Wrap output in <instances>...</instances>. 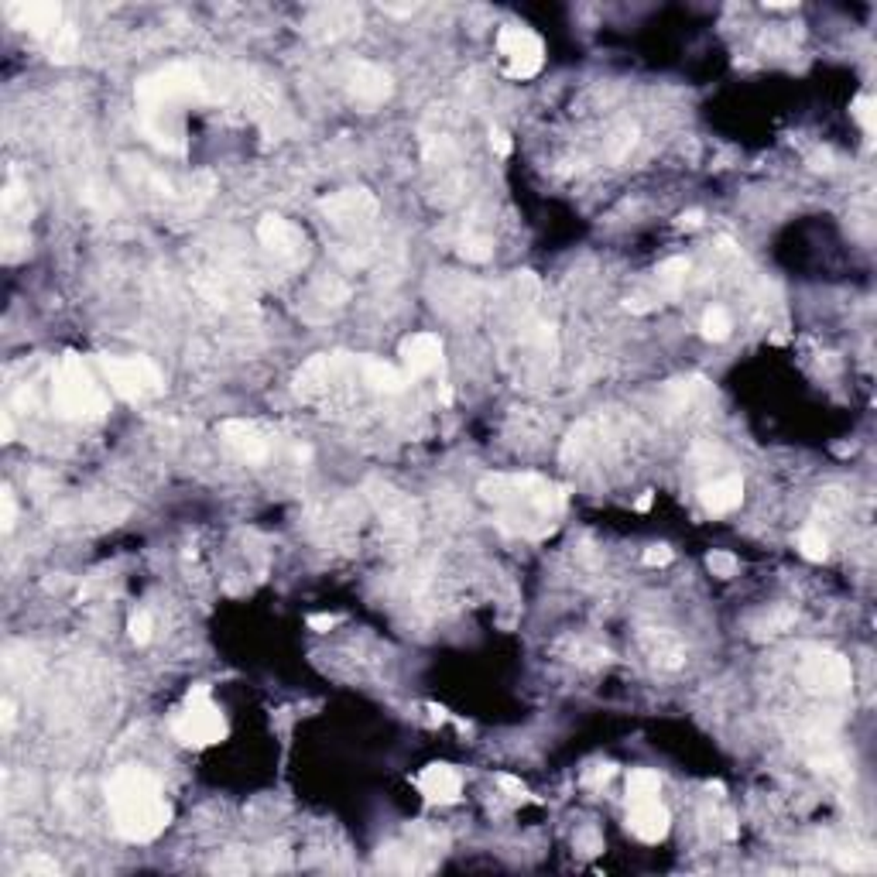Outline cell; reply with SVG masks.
Returning <instances> with one entry per match:
<instances>
[{
  "label": "cell",
  "mask_w": 877,
  "mask_h": 877,
  "mask_svg": "<svg viewBox=\"0 0 877 877\" xmlns=\"http://www.w3.org/2000/svg\"><path fill=\"white\" fill-rule=\"evenodd\" d=\"M686 275H689V261H686V258H668V261L658 268V281L668 285V288H678V285L686 281Z\"/></svg>",
  "instance_id": "obj_27"
},
{
  "label": "cell",
  "mask_w": 877,
  "mask_h": 877,
  "mask_svg": "<svg viewBox=\"0 0 877 877\" xmlns=\"http://www.w3.org/2000/svg\"><path fill=\"white\" fill-rule=\"evenodd\" d=\"M706 566H709V572H713V576H724V580H730V576L740 570V562L730 552H709Z\"/></svg>",
  "instance_id": "obj_30"
},
{
  "label": "cell",
  "mask_w": 877,
  "mask_h": 877,
  "mask_svg": "<svg viewBox=\"0 0 877 877\" xmlns=\"http://www.w3.org/2000/svg\"><path fill=\"white\" fill-rule=\"evenodd\" d=\"M107 805L113 830L131 843L158 840L171 819L161 782L144 768H121L107 782Z\"/></svg>",
  "instance_id": "obj_2"
},
{
  "label": "cell",
  "mask_w": 877,
  "mask_h": 877,
  "mask_svg": "<svg viewBox=\"0 0 877 877\" xmlns=\"http://www.w3.org/2000/svg\"><path fill=\"white\" fill-rule=\"evenodd\" d=\"M15 439V422H11V415H4V443H11Z\"/></svg>",
  "instance_id": "obj_40"
},
{
  "label": "cell",
  "mask_w": 877,
  "mask_h": 877,
  "mask_svg": "<svg viewBox=\"0 0 877 877\" xmlns=\"http://www.w3.org/2000/svg\"><path fill=\"white\" fill-rule=\"evenodd\" d=\"M483 501H491L504 511L501 524L518 535L539 539L552 528V518L566 504V491L539 473H497L480 480Z\"/></svg>",
  "instance_id": "obj_1"
},
{
  "label": "cell",
  "mask_w": 877,
  "mask_h": 877,
  "mask_svg": "<svg viewBox=\"0 0 877 877\" xmlns=\"http://www.w3.org/2000/svg\"><path fill=\"white\" fill-rule=\"evenodd\" d=\"M7 17L15 21L17 28L31 31L42 45H55L62 34L69 31L65 17H62V7L52 4V0H34V4H7Z\"/></svg>",
  "instance_id": "obj_10"
},
{
  "label": "cell",
  "mask_w": 877,
  "mask_h": 877,
  "mask_svg": "<svg viewBox=\"0 0 877 877\" xmlns=\"http://www.w3.org/2000/svg\"><path fill=\"white\" fill-rule=\"evenodd\" d=\"M792 620H795V614L785 610V607H778V610H771V614L765 617V624L757 628V634H782L792 628Z\"/></svg>",
  "instance_id": "obj_29"
},
{
  "label": "cell",
  "mask_w": 877,
  "mask_h": 877,
  "mask_svg": "<svg viewBox=\"0 0 877 877\" xmlns=\"http://www.w3.org/2000/svg\"><path fill=\"white\" fill-rule=\"evenodd\" d=\"M258 240H261V247L268 250V254H275L278 261H295V258H302V250H306V237H302V230L295 227L292 219H285V216H278V213L261 216V223H258Z\"/></svg>",
  "instance_id": "obj_11"
},
{
  "label": "cell",
  "mask_w": 877,
  "mask_h": 877,
  "mask_svg": "<svg viewBox=\"0 0 877 877\" xmlns=\"http://www.w3.org/2000/svg\"><path fill=\"white\" fill-rule=\"evenodd\" d=\"M4 216H7V227H15V223H24V227H28V219H31L28 189L17 182V179H11L7 189H4Z\"/></svg>",
  "instance_id": "obj_21"
},
{
  "label": "cell",
  "mask_w": 877,
  "mask_h": 877,
  "mask_svg": "<svg viewBox=\"0 0 877 877\" xmlns=\"http://www.w3.org/2000/svg\"><path fill=\"white\" fill-rule=\"evenodd\" d=\"M662 795V778L651 768H634L628 778V802H648Z\"/></svg>",
  "instance_id": "obj_22"
},
{
  "label": "cell",
  "mask_w": 877,
  "mask_h": 877,
  "mask_svg": "<svg viewBox=\"0 0 877 877\" xmlns=\"http://www.w3.org/2000/svg\"><path fill=\"white\" fill-rule=\"evenodd\" d=\"M491 144H493V151L501 154V158H504V154H511V138L504 134V131H491Z\"/></svg>",
  "instance_id": "obj_34"
},
{
  "label": "cell",
  "mask_w": 877,
  "mask_h": 877,
  "mask_svg": "<svg viewBox=\"0 0 877 877\" xmlns=\"http://www.w3.org/2000/svg\"><path fill=\"white\" fill-rule=\"evenodd\" d=\"M11 726H15V703L4 699V730H11Z\"/></svg>",
  "instance_id": "obj_38"
},
{
  "label": "cell",
  "mask_w": 877,
  "mask_h": 877,
  "mask_svg": "<svg viewBox=\"0 0 877 877\" xmlns=\"http://www.w3.org/2000/svg\"><path fill=\"white\" fill-rule=\"evenodd\" d=\"M634 127L631 123H624V127H617L614 134L607 138V154L614 158V161H620V158H628L631 154V148H634Z\"/></svg>",
  "instance_id": "obj_26"
},
{
  "label": "cell",
  "mask_w": 877,
  "mask_h": 877,
  "mask_svg": "<svg viewBox=\"0 0 877 877\" xmlns=\"http://www.w3.org/2000/svg\"><path fill=\"white\" fill-rule=\"evenodd\" d=\"M336 624V617L333 614H312L308 617V628H316V631H329Z\"/></svg>",
  "instance_id": "obj_35"
},
{
  "label": "cell",
  "mask_w": 877,
  "mask_h": 877,
  "mask_svg": "<svg viewBox=\"0 0 877 877\" xmlns=\"http://www.w3.org/2000/svg\"><path fill=\"white\" fill-rule=\"evenodd\" d=\"M460 254L466 258V261H491L493 254V240L491 237H483V233H470V237H463L460 244Z\"/></svg>",
  "instance_id": "obj_25"
},
{
  "label": "cell",
  "mask_w": 877,
  "mask_h": 877,
  "mask_svg": "<svg viewBox=\"0 0 877 877\" xmlns=\"http://www.w3.org/2000/svg\"><path fill=\"white\" fill-rule=\"evenodd\" d=\"M830 161H833V158L826 151H823V154H816V158H813V169H833Z\"/></svg>",
  "instance_id": "obj_39"
},
{
  "label": "cell",
  "mask_w": 877,
  "mask_h": 877,
  "mask_svg": "<svg viewBox=\"0 0 877 877\" xmlns=\"http://www.w3.org/2000/svg\"><path fill=\"white\" fill-rule=\"evenodd\" d=\"M52 401L62 418H103L110 412L107 391L76 354H65L59 360L52 377Z\"/></svg>",
  "instance_id": "obj_3"
},
{
  "label": "cell",
  "mask_w": 877,
  "mask_h": 877,
  "mask_svg": "<svg viewBox=\"0 0 877 877\" xmlns=\"http://www.w3.org/2000/svg\"><path fill=\"white\" fill-rule=\"evenodd\" d=\"M171 734L182 740L185 747H210V744H219L227 737V720L223 713L210 699V689L206 686H196L185 706L179 709L175 724H171Z\"/></svg>",
  "instance_id": "obj_5"
},
{
  "label": "cell",
  "mask_w": 877,
  "mask_h": 877,
  "mask_svg": "<svg viewBox=\"0 0 877 877\" xmlns=\"http://www.w3.org/2000/svg\"><path fill=\"white\" fill-rule=\"evenodd\" d=\"M0 504H4V518H0V521H4V531H11V528H15V518H17L15 491H11V487L0 491Z\"/></svg>",
  "instance_id": "obj_32"
},
{
  "label": "cell",
  "mask_w": 877,
  "mask_h": 877,
  "mask_svg": "<svg viewBox=\"0 0 877 877\" xmlns=\"http://www.w3.org/2000/svg\"><path fill=\"white\" fill-rule=\"evenodd\" d=\"M219 443L230 449L237 460L244 463H264L271 456V443L254 422H244V418H227L219 425Z\"/></svg>",
  "instance_id": "obj_12"
},
{
  "label": "cell",
  "mask_w": 877,
  "mask_h": 877,
  "mask_svg": "<svg viewBox=\"0 0 877 877\" xmlns=\"http://www.w3.org/2000/svg\"><path fill=\"white\" fill-rule=\"evenodd\" d=\"M319 210L339 230H360V227L374 223V216L381 213V202L367 189H339L319 202Z\"/></svg>",
  "instance_id": "obj_8"
},
{
  "label": "cell",
  "mask_w": 877,
  "mask_h": 877,
  "mask_svg": "<svg viewBox=\"0 0 877 877\" xmlns=\"http://www.w3.org/2000/svg\"><path fill=\"white\" fill-rule=\"evenodd\" d=\"M401 364H404L408 381L435 374L443 367V339L435 333H415V336L401 339Z\"/></svg>",
  "instance_id": "obj_13"
},
{
  "label": "cell",
  "mask_w": 877,
  "mask_h": 877,
  "mask_svg": "<svg viewBox=\"0 0 877 877\" xmlns=\"http://www.w3.org/2000/svg\"><path fill=\"white\" fill-rule=\"evenodd\" d=\"M699 501H703L706 514H730V511L740 508V501H744V480H740L737 473L713 480V483H706V487L699 491Z\"/></svg>",
  "instance_id": "obj_20"
},
{
  "label": "cell",
  "mask_w": 877,
  "mask_h": 877,
  "mask_svg": "<svg viewBox=\"0 0 877 877\" xmlns=\"http://www.w3.org/2000/svg\"><path fill=\"white\" fill-rule=\"evenodd\" d=\"M360 381L377 395H401L408 387V374L377 356H360Z\"/></svg>",
  "instance_id": "obj_19"
},
{
  "label": "cell",
  "mask_w": 877,
  "mask_h": 877,
  "mask_svg": "<svg viewBox=\"0 0 877 877\" xmlns=\"http://www.w3.org/2000/svg\"><path fill=\"white\" fill-rule=\"evenodd\" d=\"M648 508H651V493H645V497L638 501V511H648Z\"/></svg>",
  "instance_id": "obj_41"
},
{
  "label": "cell",
  "mask_w": 877,
  "mask_h": 877,
  "mask_svg": "<svg viewBox=\"0 0 877 877\" xmlns=\"http://www.w3.org/2000/svg\"><path fill=\"white\" fill-rule=\"evenodd\" d=\"M610 775H614V768H610V765H603V768H597L590 778H586V785H603V782H610Z\"/></svg>",
  "instance_id": "obj_37"
},
{
  "label": "cell",
  "mask_w": 877,
  "mask_h": 877,
  "mask_svg": "<svg viewBox=\"0 0 877 877\" xmlns=\"http://www.w3.org/2000/svg\"><path fill=\"white\" fill-rule=\"evenodd\" d=\"M354 28H360V11L354 4H333V7H319L316 15L306 21V31L319 42H336L346 38Z\"/></svg>",
  "instance_id": "obj_14"
},
{
  "label": "cell",
  "mask_w": 877,
  "mask_h": 877,
  "mask_svg": "<svg viewBox=\"0 0 877 877\" xmlns=\"http://www.w3.org/2000/svg\"><path fill=\"white\" fill-rule=\"evenodd\" d=\"M127 631H131V641H134V645H148V641H151V631H154L151 614H148V610H138V614L131 617Z\"/></svg>",
  "instance_id": "obj_28"
},
{
  "label": "cell",
  "mask_w": 877,
  "mask_h": 877,
  "mask_svg": "<svg viewBox=\"0 0 877 877\" xmlns=\"http://www.w3.org/2000/svg\"><path fill=\"white\" fill-rule=\"evenodd\" d=\"M497 52L504 59V76L511 79H531L539 76L541 62H545V45L535 31L528 28H501L497 34Z\"/></svg>",
  "instance_id": "obj_7"
},
{
  "label": "cell",
  "mask_w": 877,
  "mask_h": 877,
  "mask_svg": "<svg viewBox=\"0 0 877 877\" xmlns=\"http://www.w3.org/2000/svg\"><path fill=\"white\" fill-rule=\"evenodd\" d=\"M628 826L631 833L641 840V843H662L668 836V826H672V816L668 809L662 805V799H648V802H631V816H628Z\"/></svg>",
  "instance_id": "obj_17"
},
{
  "label": "cell",
  "mask_w": 877,
  "mask_h": 877,
  "mask_svg": "<svg viewBox=\"0 0 877 877\" xmlns=\"http://www.w3.org/2000/svg\"><path fill=\"white\" fill-rule=\"evenodd\" d=\"M703 223V210H689V213L678 216V227H686V230H696Z\"/></svg>",
  "instance_id": "obj_36"
},
{
  "label": "cell",
  "mask_w": 877,
  "mask_h": 877,
  "mask_svg": "<svg viewBox=\"0 0 877 877\" xmlns=\"http://www.w3.org/2000/svg\"><path fill=\"white\" fill-rule=\"evenodd\" d=\"M672 562V549L668 545H651L645 552V566H668Z\"/></svg>",
  "instance_id": "obj_33"
},
{
  "label": "cell",
  "mask_w": 877,
  "mask_h": 877,
  "mask_svg": "<svg viewBox=\"0 0 877 877\" xmlns=\"http://www.w3.org/2000/svg\"><path fill=\"white\" fill-rule=\"evenodd\" d=\"M96 364L103 370V377L110 387L121 395L123 401H151L158 395H165V374L158 370L154 360L148 356H110L100 354Z\"/></svg>",
  "instance_id": "obj_4"
},
{
  "label": "cell",
  "mask_w": 877,
  "mask_h": 877,
  "mask_svg": "<svg viewBox=\"0 0 877 877\" xmlns=\"http://www.w3.org/2000/svg\"><path fill=\"white\" fill-rule=\"evenodd\" d=\"M343 86H346V93H350V100H354L356 107H367V110L387 103L391 100V90H395L391 73L381 69L377 62H364V59L346 65Z\"/></svg>",
  "instance_id": "obj_9"
},
{
  "label": "cell",
  "mask_w": 877,
  "mask_h": 877,
  "mask_svg": "<svg viewBox=\"0 0 877 877\" xmlns=\"http://www.w3.org/2000/svg\"><path fill=\"white\" fill-rule=\"evenodd\" d=\"M853 117L861 121V127L867 131V134H874L877 123H874V100H871V96H857V100H853Z\"/></svg>",
  "instance_id": "obj_31"
},
{
  "label": "cell",
  "mask_w": 877,
  "mask_h": 877,
  "mask_svg": "<svg viewBox=\"0 0 877 877\" xmlns=\"http://www.w3.org/2000/svg\"><path fill=\"white\" fill-rule=\"evenodd\" d=\"M418 788L429 802H439V805H449V802L460 799L463 792V778L456 768L449 765H429V768L418 775Z\"/></svg>",
  "instance_id": "obj_18"
},
{
  "label": "cell",
  "mask_w": 877,
  "mask_h": 877,
  "mask_svg": "<svg viewBox=\"0 0 877 877\" xmlns=\"http://www.w3.org/2000/svg\"><path fill=\"white\" fill-rule=\"evenodd\" d=\"M641 648H645L648 662L665 672H676L686 665V641L668 628H648L641 634Z\"/></svg>",
  "instance_id": "obj_15"
},
{
  "label": "cell",
  "mask_w": 877,
  "mask_h": 877,
  "mask_svg": "<svg viewBox=\"0 0 877 877\" xmlns=\"http://www.w3.org/2000/svg\"><path fill=\"white\" fill-rule=\"evenodd\" d=\"M802 682L813 689V693L823 696H843L853 682V672H850V662L836 651H826V648H809L802 651L799 662Z\"/></svg>",
  "instance_id": "obj_6"
},
{
  "label": "cell",
  "mask_w": 877,
  "mask_h": 877,
  "mask_svg": "<svg viewBox=\"0 0 877 877\" xmlns=\"http://www.w3.org/2000/svg\"><path fill=\"white\" fill-rule=\"evenodd\" d=\"M799 552L809 559V562H823L830 555V539L823 528H802L799 531Z\"/></svg>",
  "instance_id": "obj_24"
},
{
  "label": "cell",
  "mask_w": 877,
  "mask_h": 877,
  "mask_svg": "<svg viewBox=\"0 0 877 877\" xmlns=\"http://www.w3.org/2000/svg\"><path fill=\"white\" fill-rule=\"evenodd\" d=\"M699 329H703V336L713 339V343H720V339L730 336V329H734V323H730V312H726L724 306H713L703 312V323H699Z\"/></svg>",
  "instance_id": "obj_23"
},
{
  "label": "cell",
  "mask_w": 877,
  "mask_h": 877,
  "mask_svg": "<svg viewBox=\"0 0 877 877\" xmlns=\"http://www.w3.org/2000/svg\"><path fill=\"white\" fill-rule=\"evenodd\" d=\"M374 504H377V511H381V518H385V528L391 539H401L408 541L412 535H415V508L401 497L398 491H391V487H377V493H374Z\"/></svg>",
  "instance_id": "obj_16"
}]
</instances>
